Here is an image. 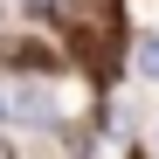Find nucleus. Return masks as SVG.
Returning <instances> with one entry per match:
<instances>
[{
    "instance_id": "f257e3e1",
    "label": "nucleus",
    "mask_w": 159,
    "mask_h": 159,
    "mask_svg": "<svg viewBox=\"0 0 159 159\" xmlns=\"http://www.w3.org/2000/svg\"><path fill=\"white\" fill-rule=\"evenodd\" d=\"M0 159H14V145H0Z\"/></svg>"
}]
</instances>
